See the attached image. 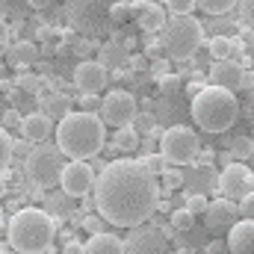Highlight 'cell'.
Wrapping results in <instances>:
<instances>
[{"instance_id": "obj_1", "label": "cell", "mask_w": 254, "mask_h": 254, "mask_svg": "<svg viewBox=\"0 0 254 254\" xmlns=\"http://www.w3.org/2000/svg\"><path fill=\"white\" fill-rule=\"evenodd\" d=\"M157 175L142 160H113L95 178V207L116 228H139L157 210Z\"/></svg>"}, {"instance_id": "obj_2", "label": "cell", "mask_w": 254, "mask_h": 254, "mask_svg": "<svg viewBox=\"0 0 254 254\" xmlns=\"http://www.w3.org/2000/svg\"><path fill=\"white\" fill-rule=\"evenodd\" d=\"M107 145V127L98 113H68L57 127V148L68 160H95Z\"/></svg>"}, {"instance_id": "obj_3", "label": "cell", "mask_w": 254, "mask_h": 254, "mask_svg": "<svg viewBox=\"0 0 254 254\" xmlns=\"http://www.w3.org/2000/svg\"><path fill=\"white\" fill-rule=\"evenodd\" d=\"M54 234H57L54 219L45 210H39V207L18 210L12 216L9 228H6L9 246L15 249V254H39V252H45V249H51Z\"/></svg>"}, {"instance_id": "obj_4", "label": "cell", "mask_w": 254, "mask_h": 254, "mask_svg": "<svg viewBox=\"0 0 254 254\" xmlns=\"http://www.w3.org/2000/svg\"><path fill=\"white\" fill-rule=\"evenodd\" d=\"M240 116V101L222 86H204L192 98V122L207 133H225Z\"/></svg>"}, {"instance_id": "obj_5", "label": "cell", "mask_w": 254, "mask_h": 254, "mask_svg": "<svg viewBox=\"0 0 254 254\" xmlns=\"http://www.w3.org/2000/svg\"><path fill=\"white\" fill-rule=\"evenodd\" d=\"M163 51L175 63H190L204 45V24L195 15H172L163 24Z\"/></svg>"}, {"instance_id": "obj_6", "label": "cell", "mask_w": 254, "mask_h": 254, "mask_svg": "<svg viewBox=\"0 0 254 254\" xmlns=\"http://www.w3.org/2000/svg\"><path fill=\"white\" fill-rule=\"evenodd\" d=\"M119 0H65V15L74 33L104 36L113 27V6Z\"/></svg>"}, {"instance_id": "obj_7", "label": "cell", "mask_w": 254, "mask_h": 254, "mask_svg": "<svg viewBox=\"0 0 254 254\" xmlns=\"http://www.w3.org/2000/svg\"><path fill=\"white\" fill-rule=\"evenodd\" d=\"M24 169H27V178H30L33 187L54 190V187H60V175H63V169H65V154L57 145L39 142L24 157Z\"/></svg>"}, {"instance_id": "obj_8", "label": "cell", "mask_w": 254, "mask_h": 254, "mask_svg": "<svg viewBox=\"0 0 254 254\" xmlns=\"http://www.w3.org/2000/svg\"><path fill=\"white\" fill-rule=\"evenodd\" d=\"M198 151H201V145H198V136L192 127L175 125L163 130V136H160V157L169 166H190L198 157Z\"/></svg>"}, {"instance_id": "obj_9", "label": "cell", "mask_w": 254, "mask_h": 254, "mask_svg": "<svg viewBox=\"0 0 254 254\" xmlns=\"http://www.w3.org/2000/svg\"><path fill=\"white\" fill-rule=\"evenodd\" d=\"M101 122L104 125H113V127H125L133 125L136 116H139V107L133 101V95L125 92V89H113L104 101H101Z\"/></svg>"}, {"instance_id": "obj_10", "label": "cell", "mask_w": 254, "mask_h": 254, "mask_svg": "<svg viewBox=\"0 0 254 254\" xmlns=\"http://www.w3.org/2000/svg\"><path fill=\"white\" fill-rule=\"evenodd\" d=\"M95 169L86 163V160H71L65 163L63 175H60V184H63V192L68 198H80L89 190H95Z\"/></svg>"}, {"instance_id": "obj_11", "label": "cell", "mask_w": 254, "mask_h": 254, "mask_svg": "<svg viewBox=\"0 0 254 254\" xmlns=\"http://www.w3.org/2000/svg\"><path fill=\"white\" fill-rule=\"evenodd\" d=\"M252 184H254V172L243 163H228L222 169V178H219V190L228 201H240L252 192Z\"/></svg>"}, {"instance_id": "obj_12", "label": "cell", "mask_w": 254, "mask_h": 254, "mask_svg": "<svg viewBox=\"0 0 254 254\" xmlns=\"http://www.w3.org/2000/svg\"><path fill=\"white\" fill-rule=\"evenodd\" d=\"M234 222H240V210H237L234 201L216 198V201L207 204V210H204V225H207V231L222 234V231H231Z\"/></svg>"}, {"instance_id": "obj_13", "label": "cell", "mask_w": 254, "mask_h": 254, "mask_svg": "<svg viewBox=\"0 0 254 254\" xmlns=\"http://www.w3.org/2000/svg\"><path fill=\"white\" fill-rule=\"evenodd\" d=\"M243 77H246V68L237 60H216L210 68V86H222L228 92L243 89Z\"/></svg>"}, {"instance_id": "obj_14", "label": "cell", "mask_w": 254, "mask_h": 254, "mask_svg": "<svg viewBox=\"0 0 254 254\" xmlns=\"http://www.w3.org/2000/svg\"><path fill=\"white\" fill-rule=\"evenodd\" d=\"M74 86L80 95H98L107 86V68L101 63H80L74 68Z\"/></svg>"}, {"instance_id": "obj_15", "label": "cell", "mask_w": 254, "mask_h": 254, "mask_svg": "<svg viewBox=\"0 0 254 254\" xmlns=\"http://www.w3.org/2000/svg\"><path fill=\"white\" fill-rule=\"evenodd\" d=\"M225 243H228L231 254H254V219L234 222Z\"/></svg>"}, {"instance_id": "obj_16", "label": "cell", "mask_w": 254, "mask_h": 254, "mask_svg": "<svg viewBox=\"0 0 254 254\" xmlns=\"http://www.w3.org/2000/svg\"><path fill=\"white\" fill-rule=\"evenodd\" d=\"M163 243L160 231H145L142 225L133 228V234L125 240V254H157Z\"/></svg>"}, {"instance_id": "obj_17", "label": "cell", "mask_w": 254, "mask_h": 254, "mask_svg": "<svg viewBox=\"0 0 254 254\" xmlns=\"http://www.w3.org/2000/svg\"><path fill=\"white\" fill-rule=\"evenodd\" d=\"M51 130H54V122H51L45 113H33V116L24 119V125H21V136L30 139L33 145H39V142H48Z\"/></svg>"}, {"instance_id": "obj_18", "label": "cell", "mask_w": 254, "mask_h": 254, "mask_svg": "<svg viewBox=\"0 0 254 254\" xmlns=\"http://www.w3.org/2000/svg\"><path fill=\"white\" fill-rule=\"evenodd\" d=\"M83 254H125V240L110 231L92 234V240L83 246Z\"/></svg>"}, {"instance_id": "obj_19", "label": "cell", "mask_w": 254, "mask_h": 254, "mask_svg": "<svg viewBox=\"0 0 254 254\" xmlns=\"http://www.w3.org/2000/svg\"><path fill=\"white\" fill-rule=\"evenodd\" d=\"M243 54H246V45H243L240 39H234V36H216V39L210 42V57H213V63H216V60H237V63H240Z\"/></svg>"}, {"instance_id": "obj_20", "label": "cell", "mask_w": 254, "mask_h": 254, "mask_svg": "<svg viewBox=\"0 0 254 254\" xmlns=\"http://www.w3.org/2000/svg\"><path fill=\"white\" fill-rule=\"evenodd\" d=\"M166 18H169L166 9L157 6V3H142V9H139V15H136L139 27H142L145 33H160L163 24H166Z\"/></svg>"}, {"instance_id": "obj_21", "label": "cell", "mask_w": 254, "mask_h": 254, "mask_svg": "<svg viewBox=\"0 0 254 254\" xmlns=\"http://www.w3.org/2000/svg\"><path fill=\"white\" fill-rule=\"evenodd\" d=\"M6 54H9V63L15 68H27V65L39 63V48L33 42H15V45H9Z\"/></svg>"}, {"instance_id": "obj_22", "label": "cell", "mask_w": 254, "mask_h": 254, "mask_svg": "<svg viewBox=\"0 0 254 254\" xmlns=\"http://www.w3.org/2000/svg\"><path fill=\"white\" fill-rule=\"evenodd\" d=\"M127 60H130V51L122 42H110L101 48V65L104 68H122V65H127Z\"/></svg>"}, {"instance_id": "obj_23", "label": "cell", "mask_w": 254, "mask_h": 254, "mask_svg": "<svg viewBox=\"0 0 254 254\" xmlns=\"http://www.w3.org/2000/svg\"><path fill=\"white\" fill-rule=\"evenodd\" d=\"M116 148L119 151H136L139 148V130L133 125H125V127H116Z\"/></svg>"}, {"instance_id": "obj_24", "label": "cell", "mask_w": 254, "mask_h": 254, "mask_svg": "<svg viewBox=\"0 0 254 254\" xmlns=\"http://www.w3.org/2000/svg\"><path fill=\"white\" fill-rule=\"evenodd\" d=\"M68 98L60 95V92H54V95H45V116L48 119H65L68 116Z\"/></svg>"}, {"instance_id": "obj_25", "label": "cell", "mask_w": 254, "mask_h": 254, "mask_svg": "<svg viewBox=\"0 0 254 254\" xmlns=\"http://www.w3.org/2000/svg\"><path fill=\"white\" fill-rule=\"evenodd\" d=\"M240 0H195L198 9H204L207 15H228Z\"/></svg>"}, {"instance_id": "obj_26", "label": "cell", "mask_w": 254, "mask_h": 254, "mask_svg": "<svg viewBox=\"0 0 254 254\" xmlns=\"http://www.w3.org/2000/svg\"><path fill=\"white\" fill-rule=\"evenodd\" d=\"M169 222H172V228H175V231H192L195 216L184 207V210H172V213H169Z\"/></svg>"}, {"instance_id": "obj_27", "label": "cell", "mask_w": 254, "mask_h": 254, "mask_svg": "<svg viewBox=\"0 0 254 254\" xmlns=\"http://www.w3.org/2000/svg\"><path fill=\"white\" fill-rule=\"evenodd\" d=\"M9 163H12V136L0 127V175L9 169Z\"/></svg>"}, {"instance_id": "obj_28", "label": "cell", "mask_w": 254, "mask_h": 254, "mask_svg": "<svg viewBox=\"0 0 254 254\" xmlns=\"http://www.w3.org/2000/svg\"><path fill=\"white\" fill-rule=\"evenodd\" d=\"M21 125H24V119H21L15 110H6V113H3V119H0V127H3L9 136H12V133H21Z\"/></svg>"}, {"instance_id": "obj_29", "label": "cell", "mask_w": 254, "mask_h": 254, "mask_svg": "<svg viewBox=\"0 0 254 254\" xmlns=\"http://www.w3.org/2000/svg\"><path fill=\"white\" fill-rule=\"evenodd\" d=\"M160 178H163V187H166V190H181V187H184V175H181L178 169H163Z\"/></svg>"}, {"instance_id": "obj_30", "label": "cell", "mask_w": 254, "mask_h": 254, "mask_svg": "<svg viewBox=\"0 0 254 254\" xmlns=\"http://www.w3.org/2000/svg\"><path fill=\"white\" fill-rule=\"evenodd\" d=\"M195 0H166V12L172 15H192Z\"/></svg>"}, {"instance_id": "obj_31", "label": "cell", "mask_w": 254, "mask_h": 254, "mask_svg": "<svg viewBox=\"0 0 254 254\" xmlns=\"http://www.w3.org/2000/svg\"><path fill=\"white\" fill-rule=\"evenodd\" d=\"M207 195H201V192H192L190 198H187V210H190L192 216H198V213H204L207 210Z\"/></svg>"}, {"instance_id": "obj_32", "label": "cell", "mask_w": 254, "mask_h": 254, "mask_svg": "<svg viewBox=\"0 0 254 254\" xmlns=\"http://www.w3.org/2000/svg\"><path fill=\"white\" fill-rule=\"evenodd\" d=\"M113 24H125V21H130L133 15H130V0H119L116 6H113Z\"/></svg>"}, {"instance_id": "obj_33", "label": "cell", "mask_w": 254, "mask_h": 254, "mask_svg": "<svg viewBox=\"0 0 254 254\" xmlns=\"http://www.w3.org/2000/svg\"><path fill=\"white\" fill-rule=\"evenodd\" d=\"M18 86H21L24 92H33V95L42 92V80H39L36 74H21V77H18Z\"/></svg>"}, {"instance_id": "obj_34", "label": "cell", "mask_w": 254, "mask_h": 254, "mask_svg": "<svg viewBox=\"0 0 254 254\" xmlns=\"http://www.w3.org/2000/svg\"><path fill=\"white\" fill-rule=\"evenodd\" d=\"M157 83H160V92H166V95H172V92L181 89V77H178V74H166V77H160Z\"/></svg>"}, {"instance_id": "obj_35", "label": "cell", "mask_w": 254, "mask_h": 254, "mask_svg": "<svg viewBox=\"0 0 254 254\" xmlns=\"http://www.w3.org/2000/svg\"><path fill=\"white\" fill-rule=\"evenodd\" d=\"M237 210H240V216H243V219H254V190L249 192L246 198H240Z\"/></svg>"}, {"instance_id": "obj_36", "label": "cell", "mask_w": 254, "mask_h": 254, "mask_svg": "<svg viewBox=\"0 0 254 254\" xmlns=\"http://www.w3.org/2000/svg\"><path fill=\"white\" fill-rule=\"evenodd\" d=\"M237 6H240V15H243V21H246L249 27H254V0H240Z\"/></svg>"}, {"instance_id": "obj_37", "label": "cell", "mask_w": 254, "mask_h": 254, "mask_svg": "<svg viewBox=\"0 0 254 254\" xmlns=\"http://www.w3.org/2000/svg\"><path fill=\"white\" fill-rule=\"evenodd\" d=\"M33 151V142L30 139H15L12 142V157H27Z\"/></svg>"}, {"instance_id": "obj_38", "label": "cell", "mask_w": 254, "mask_h": 254, "mask_svg": "<svg viewBox=\"0 0 254 254\" xmlns=\"http://www.w3.org/2000/svg\"><path fill=\"white\" fill-rule=\"evenodd\" d=\"M252 151H254L252 139H246V136H240V139L234 142V154H237V157H249Z\"/></svg>"}, {"instance_id": "obj_39", "label": "cell", "mask_w": 254, "mask_h": 254, "mask_svg": "<svg viewBox=\"0 0 254 254\" xmlns=\"http://www.w3.org/2000/svg\"><path fill=\"white\" fill-rule=\"evenodd\" d=\"M83 228L92 231V234H104V219L101 216H86L83 219Z\"/></svg>"}, {"instance_id": "obj_40", "label": "cell", "mask_w": 254, "mask_h": 254, "mask_svg": "<svg viewBox=\"0 0 254 254\" xmlns=\"http://www.w3.org/2000/svg\"><path fill=\"white\" fill-rule=\"evenodd\" d=\"M80 104H83V113H98L101 110V98L98 95H83Z\"/></svg>"}, {"instance_id": "obj_41", "label": "cell", "mask_w": 254, "mask_h": 254, "mask_svg": "<svg viewBox=\"0 0 254 254\" xmlns=\"http://www.w3.org/2000/svg\"><path fill=\"white\" fill-rule=\"evenodd\" d=\"M9 51V24L0 18V57Z\"/></svg>"}, {"instance_id": "obj_42", "label": "cell", "mask_w": 254, "mask_h": 254, "mask_svg": "<svg viewBox=\"0 0 254 254\" xmlns=\"http://www.w3.org/2000/svg\"><path fill=\"white\" fill-rule=\"evenodd\" d=\"M204 254H231V249H228V243L225 240H213L210 246H207V252Z\"/></svg>"}, {"instance_id": "obj_43", "label": "cell", "mask_w": 254, "mask_h": 254, "mask_svg": "<svg viewBox=\"0 0 254 254\" xmlns=\"http://www.w3.org/2000/svg\"><path fill=\"white\" fill-rule=\"evenodd\" d=\"M142 163H145V166H148V169H151L154 175H160V172H163V163H166V160H163V157H145Z\"/></svg>"}, {"instance_id": "obj_44", "label": "cell", "mask_w": 254, "mask_h": 254, "mask_svg": "<svg viewBox=\"0 0 254 254\" xmlns=\"http://www.w3.org/2000/svg\"><path fill=\"white\" fill-rule=\"evenodd\" d=\"M127 65H130V68H136V71H142V68H148V60H145V57H139V54H130Z\"/></svg>"}, {"instance_id": "obj_45", "label": "cell", "mask_w": 254, "mask_h": 254, "mask_svg": "<svg viewBox=\"0 0 254 254\" xmlns=\"http://www.w3.org/2000/svg\"><path fill=\"white\" fill-rule=\"evenodd\" d=\"M151 71H154V77L160 80V77H166V74H169V65H166V63H154V65H151Z\"/></svg>"}, {"instance_id": "obj_46", "label": "cell", "mask_w": 254, "mask_h": 254, "mask_svg": "<svg viewBox=\"0 0 254 254\" xmlns=\"http://www.w3.org/2000/svg\"><path fill=\"white\" fill-rule=\"evenodd\" d=\"M27 3H30V9L42 12V9H51V3H54V0H27Z\"/></svg>"}, {"instance_id": "obj_47", "label": "cell", "mask_w": 254, "mask_h": 254, "mask_svg": "<svg viewBox=\"0 0 254 254\" xmlns=\"http://www.w3.org/2000/svg\"><path fill=\"white\" fill-rule=\"evenodd\" d=\"M63 254H83V243H68Z\"/></svg>"}, {"instance_id": "obj_48", "label": "cell", "mask_w": 254, "mask_h": 254, "mask_svg": "<svg viewBox=\"0 0 254 254\" xmlns=\"http://www.w3.org/2000/svg\"><path fill=\"white\" fill-rule=\"evenodd\" d=\"M187 89H190V95H192V98H195V95H198V92L204 89V80H195V83H190Z\"/></svg>"}, {"instance_id": "obj_49", "label": "cell", "mask_w": 254, "mask_h": 254, "mask_svg": "<svg viewBox=\"0 0 254 254\" xmlns=\"http://www.w3.org/2000/svg\"><path fill=\"white\" fill-rule=\"evenodd\" d=\"M243 57H246V60H249V65L254 68V42L249 45V48H246V54H243Z\"/></svg>"}, {"instance_id": "obj_50", "label": "cell", "mask_w": 254, "mask_h": 254, "mask_svg": "<svg viewBox=\"0 0 254 254\" xmlns=\"http://www.w3.org/2000/svg\"><path fill=\"white\" fill-rule=\"evenodd\" d=\"M6 195V181H3V175H0V198Z\"/></svg>"}, {"instance_id": "obj_51", "label": "cell", "mask_w": 254, "mask_h": 254, "mask_svg": "<svg viewBox=\"0 0 254 254\" xmlns=\"http://www.w3.org/2000/svg\"><path fill=\"white\" fill-rule=\"evenodd\" d=\"M3 80H6V68H3V63H0V86H3Z\"/></svg>"}, {"instance_id": "obj_52", "label": "cell", "mask_w": 254, "mask_h": 254, "mask_svg": "<svg viewBox=\"0 0 254 254\" xmlns=\"http://www.w3.org/2000/svg\"><path fill=\"white\" fill-rule=\"evenodd\" d=\"M39 254H54V252H51V249H45V252H39Z\"/></svg>"}, {"instance_id": "obj_53", "label": "cell", "mask_w": 254, "mask_h": 254, "mask_svg": "<svg viewBox=\"0 0 254 254\" xmlns=\"http://www.w3.org/2000/svg\"><path fill=\"white\" fill-rule=\"evenodd\" d=\"M0 254H15V252H0Z\"/></svg>"}, {"instance_id": "obj_54", "label": "cell", "mask_w": 254, "mask_h": 254, "mask_svg": "<svg viewBox=\"0 0 254 254\" xmlns=\"http://www.w3.org/2000/svg\"><path fill=\"white\" fill-rule=\"evenodd\" d=\"M145 3H151V0H145Z\"/></svg>"}]
</instances>
